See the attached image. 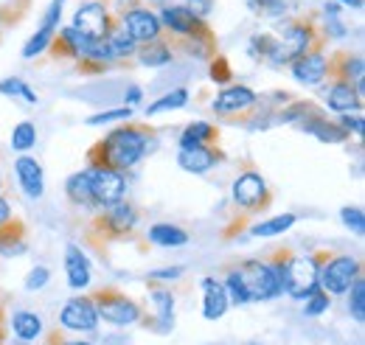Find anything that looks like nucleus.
Masks as SVG:
<instances>
[{
    "mask_svg": "<svg viewBox=\"0 0 365 345\" xmlns=\"http://www.w3.org/2000/svg\"><path fill=\"white\" fill-rule=\"evenodd\" d=\"M158 20L163 26V31L169 37H185V34H194L205 20L197 17L194 11H188L180 3H163V9L158 11Z\"/></svg>",
    "mask_w": 365,
    "mask_h": 345,
    "instance_id": "nucleus-19",
    "label": "nucleus"
},
{
    "mask_svg": "<svg viewBox=\"0 0 365 345\" xmlns=\"http://www.w3.org/2000/svg\"><path fill=\"white\" fill-rule=\"evenodd\" d=\"M0 191H3V172H0Z\"/></svg>",
    "mask_w": 365,
    "mask_h": 345,
    "instance_id": "nucleus-57",
    "label": "nucleus"
},
{
    "mask_svg": "<svg viewBox=\"0 0 365 345\" xmlns=\"http://www.w3.org/2000/svg\"><path fill=\"white\" fill-rule=\"evenodd\" d=\"M46 345H93V343H88V340H65L62 331L56 329V331H51L46 337Z\"/></svg>",
    "mask_w": 365,
    "mask_h": 345,
    "instance_id": "nucleus-52",
    "label": "nucleus"
},
{
    "mask_svg": "<svg viewBox=\"0 0 365 345\" xmlns=\"http://www.w3.org/2000/svg\"><path fill=\"white\" fill-rule=\"evenodd\" d=\"M146 239L158 247H182L188 244V233L178 227V225H169V222H158L146 230Z\"/></svg>",
    "mask_w": 365,
    "mask_h": 345,
    "instance_id": "nucleus-33",
    "label": "nucleus"
},
{
    "mask_svg": "<svg viewBox=\"0 0 365 345\" xmlns=\"http://www.w3.org/2000/svg\"><path fill=\"white\" fill-rule=\"evenodd\" d=\"M188 104V90L185 87H175L172 93H163L158 101H152L146 107V115H158V113H169V110H180Z\"/></svg>",
    "mask_w": 365,
    "mask_h": 345,
    "instance_id": "nucleus-35",
    "label": "nucleus"
},
{
    "mask_svg": "<svg viewBox=\"0 0 365 345\" xmlns=\"http://www.w3.org/2000/svg\"><path fill=\"white\" fill-rule=\"evenodd\" d=\"M62 6L65 3H56V0H51V6H48L46 17H43V26L29 37V43L23 45V56L26 59H34V56H40V53H46L48 45L53 43V34H56V29H59V20H62Z\"/></svg>",
    "mask_w": 365,
    "mask_h": 345,
    "instance_id": "nucleus-20",
    "label": "nucleus"
},
{
    "mask_svg": "<svg viewBox=\"0 0 365 345\" xmlns=\"http://www.w3.org/2000/svg\"><path fill=\"white\" fill-rule=\"evenodd\" d=\"M329 259V250H312V253H292L287 264V284L284 292L292 301H307L318 289L320 264Z\"/></svg>",
    "mask_w": 365,
    "mask_h": 345,
    "instance_id": "nucleus-5",
    "label": "nucleus"
},
{
    "mask_svg": "<svg viewBox=\"0 0 365 345\" xmlns=\"http://www.w3.org/2000/svg\"><path fill=\"white\" fill-rule=\"evenodd\" d=\"M155 132L135 121H124L121 127L104 135L88 149V166H110L118 172H130L152 149Z\"/></svg>",
    "mask_w": 365,
    "mask_h": 345,
    "instance_id": "nucleus-1",
    "label": "nucleus"
},
{
    "mask_svg": "<svg viewBox=\"0 0 365 345\" xmlns=\"http://www.w3.org/2000/svg\"><path fill=\"white\" fill-rule=\"evenodd\" d=\"M14 174H17V182H20L23 194L29 200H43V194H46V172H43L37 158H31L29 152L20 155L14 160Z\"/></svg>",
    "mask_w": 365,
    "mask_h": 345,
    "instance_id": "nucleus-21",
    "label": "nucleus"
},
{
    "mask_svg": "<svg viewBox=\"0 0 365 345\" xmlns=\"http://www.w3.org/2000/svg\"><path fill=\"white\" fill-rule=\"evenodd\" d=\"M91 298L96 303L98 320H104V323H110L115 329L135 326L143 317V306L135 298H130V295H124V292H118L113 287H101L98 292H93Z\"/></svg>",
    "mask_w": 365,
    "mask_h": 345,
    "instance_id": "nucleus-6",
    "label": "nucleus"
},
{
    "mask_svg": "<svg viewBox=\"0 0 365 345\" xmlns=\"http://www.w3.org/2000/svg\"><path fill=\"white\" fill-rule=\"evenodd\" d=\"M295 222H298L295 214H278V216H273V219H262V222L250 225V236H256V239H273V236L287 233Z\"/></svg>",
    "mask_w": 365,
    "mask_h": 345,
    "instance_id": "nucleus-34",
    "label": "nucleus"
},
{
    "mask_svg": "<svg viewBox=\"0 0 365 345\" xmlns=\"http://www.w3.org/2000/svg\"><path fill=\"white\" fill-rule=\"evenodd\" d=\"M222 160H225V152L217 143H211V146H185L178 152V166L188 174H208Z\"/></svg>",
    "mask_w": 365,
    "mask_h": 345,
    "instance_id": "nucleus-18",
    "label": "nucleus"
},
{
    "mask_svg": "<svg viewBox=\"0 0 365 345\" xmlns=\"http://www.w3.org/2000/svg\"><path fill=\"white\" fill-rule=\"evenodd\" d=\"M48 281H51V269H48V267H34V269L26 275V281H23V284H26V289H29V292H40Z\"/></svg>",
    "mask_w": 365,
    "mask_h": 345,
    "instance_id": "nucleus-48",
    "label": "nucleus"
},
{
    "mask_svg": "<svg viewBox=\"0 0 365 345\" xmlns=\"http://www.w3.org/2000/svg\"><path fill=\"white\" fill-rule=\"evenodd\" d=\"M88 177H91V194L96 208H107L127 200V172H118L110 166H88Z\"/></svg>",
    "mask_w": 365,
    "mask_h": 345,
    "instance_id": "nucleus-9",
    "label": "nucleus"
},
{
    "mask_svg": "<svg viewBox=\"0 0 365 345\" xmlns=\"http://www.w3.org/2000/svg\"><path fill=\"white\" fill-rule=\"evenodd\" d=\"M34 143H37V127L31 121H20L11 132V149L26 155V152H31Z\"/></svg>",
    "mask_w": 365,
    "mask_h": 345,
    "instance_id": "nucleus-37",
    "label": "nucleus"
},
{
    "mask_svg": "<svg viewBox=\"0 0 365 345\" xmlns=\"http://www.w3.org/2000/svg\"><path fill=\"white\" fill-rule=\"evenodd\" d=\"M273 43H275V37L273 34H253L250 37V56L253 59H259V62H264L267 56H270V51H273Z\"/></svg>",
    "mask_w": 365,
    "mask_h": 345,
    "instance_id": "nucleus-45",
    "label": "nucleus"
},
{
    "mask_svg": "<svg viewBox=\"0 0 365 345\" xmlns=\"http://www.w3.org/2000/svg\"><path fill=\"white\" fill-rule=\"evenodd\" d=\"M113 23H115V17H113V11L107 9L104 0H88V3H82L73 11V20H71V26L79 34L91 37V40H104L110 34Z\"/></svg>",
    "mask_w": 365,
    "mask_h": 345,
    "instance_id": "nucleus-10",
    "label": "nucleus"
},
{
    "mask_svg": "<svg viewBox=\"0 0 365 345\" xmlns=\"http://www.w3.org/2000/svg\"><path fill=\"white\" fill-rule=\"evenodd\" d=\"M182 275H185V267H160V269H152L149 275H146V281H152V284H175V281H180Z\"/></svg>",
    "mask_w": 365,
    "mask_h": 345,
    "instance_id": "nucleus-47",
    "label": "nucleus"
},
{
    "mask_svg": "<svg viewBox=\"0 0 365 345\" xmlns=\"http://www.w3.org/2000/svg\"><path fill=\"white\" fill-rule=\"evenodd\" d=\"M230 267L239 272L242 284L247 287L250 303H267V301H275L278 295H284L281 287H278V281H275L273 269L267 267L264 259H242L236 261V264H230Z\"/></svg>",
    "mask_w": 365,
    "mask_h": 345,
    "instance_id": "nucleus-8",
    "label": "nucleus"
},
{
    "mask_svg": "<svg viewBox=\"0 0 365 345\" xmlns=\"http://www.w3.org/2000/svg\"><path fill=\"white\" fill-rule=\"evenodd\" d=\"M9 219H11V202H9V200L0 194V225H6Z\"/></svg>",
    "mask_w": 365,
    "mask_h": 345,
    "instance_id": "nucleus-54",
    "label": "nucleus"
},
{
    "mask_svg": "<svg viewBox=\"0 0 365 345\" xmlns=\"http://www.w3.org/2000/svg\"><path fill=\"white\" fill-rule=\"evenodd\" d=\"M138 208L133 202L121 200L115 205H107V208H96V214L91 216L88 222V239L93 244L104 247L110 242H118V239H130L133 233L138 230Z\"/></svg>",
    "mask_w": 365,
    "mask_h": 345,
    "instance_id": "nucleus-4",
    "label": "nucleus"
},
{
    "mask_svg": "<svg viewBox=\"0 0 365 345\" xmlns=\"http://www.w3.org/2000/svg\"><path fill=\"white\" fill-rule=\"evenodd\" d=\"M222 287H225V292H228V301L233 303V306H247V303H250L247 287L242 284V278H239V272H236L233 267H225V275H222Z\"/></svg>",
    "mask_w": 365,
    "mask_h": 345,
    "instance_id": "nucleus-36",
    "label": "nucleus"
},
{
    "mask_svg": "<svg viewBox=\"0 0 365 345\" xmlns=\"http://www.w3.org/2000/svg\"><path fill=\"white\" fill-rule=\"evenodd\" d=\"M250 345H259V343H250Z\"/></svg>",
    "mask_w": 365,
    "mask_h": 345,
    "instance_id": "nucleus-59",
    "label": "nucleus"
},
{
    "mask_svg": "<svg viewBox=\"0 0 365 345\" xmlns=\"http://www.w3.org/2000/svg\"><path fill=\"white\" fill-rule=\"evenodd\" d=\"M104 43L110 48V56L115 59V62H130V59H135V51H138V43L121 29V23L115 20L113 23V29H110V34L104 37Z\"/></svg>",
    "mask_w": 365,
    "mask_h": 345,
    "instance_id": "nucleus-30",
    "label": "nucleus"
},
{
    "mask_svg": "<svg viewBox=\"0 0 365 345\" xmlns=\"http://www.w3.org/2000/svg\"><path fill=\"white\" fill-rule=\"evenodd\" d=\"M166 3H180V6H185L188 11H194L197 17H208L211 11H214V6H217V0H166Z\"/></svg>",
    "mask_w": 365,
    "mask_h": 345,
    "instance_id": "nucleus-49",
    "label": "nucleus"
},
{
    "mask_svg": "<svg viewBox=\"0 0 365 345\" xmlns=\"http://www.w3.org/2000/svg\"><path fill=\"white\" fill-rule=\"evenodd\" d=\"M9 326H11V334H14L20 343H37V340H43V334H46L43 317H40L37 311H31V309H17V311H11Z\"/></svg>",
    "mask_w": 365,
    "mask_h": 345,
    "instance_id": "nucleus-25",
    "label": "nucleus"
},
{
    "mask_svg": "<svg viewBox=\"0 0 365 345\" xmlns=\"http://www.w3.org/2000/svg\"><path fill=\"white\" fill-rule=\"evenodd\" d=\"M135 59L143 68H166L172 59H175V48L172 40L160 37V40H149V43H140L135 51Z\"/></svg>",
    "mask_w": 365,
    "mask_h": 345,
    "instance_id": "nucleus-28",
    "label": "nucleus"
},
{
    "mask_svg": "<svg viewBox=\"0 0 365 345\" xmlns=\"http://www.w3.org/2000/svg\"><path fill=\"white\" fill-rule=\"evenodd\" d=\"M208 76L217 82V85H230V79H233V71H230V65H228V59L222 56V53H217V56H211L208 59Z\"/></svg>",
    "mask_w": 365,
    "mask_h": 345,
    "instance_id": "nucleus-43",
    "label": "nucleus"
},
{
    "mask_svg": "<svg viewBox=\"0 0 365 345\" xmlns=\"http://www.w3.org/2000/svg\"><path fill=\"white\" fill-rule=\"evenodd\" d=\"M247 6L262 17H281L287 11V0H247Z\"/></svg>",
    "mask_w": 365,
    "mask_h": 345,
    "instance_id": "nucleus-46",
    "label": "nucleus"
},
{
    "mask_svg": "<svg viewBox=\"0 0 365 345\" xmlns=\"http://www.w3.org/2000/svg\"><path fill=\"white\" fill-rule=\"evenodd\" d=\"M329 62H331V71L329 76H337V79H346V82H360L365 76V62L360 53H351V51H337V53H329Z\"/></svg>",
    "mask_w": 365,
    "mask_h": 345,
    "instance_id": "nucleus-27",
    "label": "nucleus"
},
{
    "mask_svg": "<svg viewBox=\"0 0 365 345\" xmlns=\"http://www.w3.org/2000/svg\"><path fill=\"white\" fill-rule=\"evenodd\" d=\"M26 250H29V239L23 222L9 219L6 225H0V256H23Z\"/></svg>",
    "mask_w": 365,
    "mask_h": 345,
    "instance_id": "nucleus-29",
    "label": "nucleus"
},
{
    "mask_svg": "<svg viewBox=\"0 0 365 345\" xmlns=\"http://www.w3.org/2000/svg\"><path fill=\"white\" fill-rule=\"evenodd\" d=\"M363 275V261L357 256H346V253H329V259L320 264L318 272V287L329 295H346L349 287Z\"/></svg>",
    "mask_w": 365,
    "mask_h": 345,
    "instance_id": "nucleus-7",
    "label": "nucleus"
},
{
    "mask_svg": "<svg viewBox=\"0 0 365 345\" xmlns=\"http://www.w3.org/2000/svg\"><path fill=\"white\" fill-rule=\"evenodd\" d=\"M115 121H133V107H115V110H104V113H96V115H91L85 124L88 127H104V124H115Z\"/></svg>",
    "mask_w": 365,
    "mask_h": 345,
    "instance_id": "nucleus-39",
    "label": "nucleus"
},
{
    "mask_svg": "<svg viewBox=\"0 0 365 345\" xmlns=\"http://www.w3.org/2000/svg\"><path fill=\"white\" fill-rule=\"evenodd\" d=\"M349 314L357 320V323H363L365 320V281H363V275L349 287Z\"/></svg>",
    "mask_w": 365,
    "mask_h": 345,
    "instance_id": "nucleus-38",
    "label": "nucleus"
},
{
    "mask_svg": "<svg viewBox=\"0 0 365 345\" xmlns=\"http://www.w3.org/2000/svg\"><path fill=\"white\" fill-rule=\"evenodd\" d=\"M340 6H349V9H363V0H340Z\"/></svg>",
    "mask_w": 365,
    "mask_h": 345,
    "instance_id": "nucleus-56",
    "label": "nucleus"
},
{
    "mask_svg": "<svg viewBox=\"0 0 365 345\" xmlns=\"http://www.w3.org/2000/svg\"><path fill=\"white\" fill-rule=\"evenodd\" d=\"M26 9H29V0H14V3L0 6V37H3L11 26H17V20L26 14Z\"/></svg>",
    "mask_w": 365,
    "mask_h": 345,
    "instance_id": "nucleus-40",
    "label": "nucleus"
},
{
    "mask_svg": "<svg viewBox=\"0 0 365 345\" xmlns=\"http://www.w3.org/2000/svg\"><path fill=\"white\" fill-rule=\"evenodd\" d=\"M65 275H68V287L73 292H85L93 281V267L88 253L79 244H68L65 247Z\"/></svg>",
    "mask_w": 365,
    "mask_h": 345,
    "instance_id": "nucleus-23",
    "label": "nucleus"
},
{
    "mask_svg": "<svg viewBox=\"0 0 365 345\" xmlns=\"http://www.w3.org/2000/svg\"><path fill=\"white\" fill-rule=\"evenodd\" d=\"M230 202H233V208L239 211V219L233 222V230H236V227L242 230L253 216L264 214V211L273 205V188L267 185L264 174L259 172L253 163H242L239 174L233 177ZM233 230H228V236Z\"/></svg>",
    "mask_w": 365,
    "mask_h": 345,
    "instance_id": "nucleus-3",
    "label": "nucleus"
},
{
    "mask_svg": "<svg viewBox=\"0 0 365 345\" xmlns=\"http://www.w3.org/2000/svg\"><path fill=\"white\" fill-rule=\"evenodd\" d=\"M340 219H343V225H346L349 230H354L357 236L365 233V214L360 205H346V208H340Z\"/></svg>",
    "mask_w": 365,
    "mask_h": 345,
    "instance_id": "nucleus-44",
    "label": "nucleus"
},
{
    "mask_svg": "<svg viewBox=\"0 0 365 345\" xmlns=\"http://www.w3.org/2000/svg\"><path fill=\"white\" fill-rule=\"evenodd\" d=\"M329 71H331V62H329V53H326V45H315L312 51H307L301 59H295L289 65V73L298 85L307 87H318L329 79Z\"/></svg>",
    "mask_w": 365,
    "mask_h": 345,
    "instance_id": "nucleus-12",
    "label": "nucleus"
},
{
    "mask_svg": "<svg viewBox=\"0 0 365 345\" xmlns=\"http://www.w3.org/2000/svg\"><path fill=\"white\" fill-rule=\"evenodd\" d=\"M318 87L323 101L329 104V110H334V113H357V110H363V98L357 96V90H354L351 82L337 79V76H329Z\"/></svg>",
    "mask_w": 365,
    "mask_h": 345,
    "instance_id": "nucleus-15",
    "label": "nucleus"
},
{
    "mask_svg": "<svg viewBox=\"0 0 365 345\" xmlns=\"http://www.w3.org/2000/svg\"><path fill=\"white\" fill-rule=\"evenodd\" d=\"M256 98H259V93H256L253 87L225 85L220 93H217V98L211 101V110H214L217 115H222V118H230L233 113H245V110H250V107L256 104Z\"/></svg>",
    "mask_w": 365,
    "mask_h": 345,
    "instance_id": "nucleus-17",
    "label": "nucleus"
},
{
    "mask_svg": "<svg viewBox=\"0 0 365 345\" xmlns=\"http://www.w3.org/2000/svg\"><path fill=\"white\" fill-rule=\"evenodd\" d=\"M329 309H331V298L318 287V289L304 301V317H320V314H326Z\"/></svg>",
    "mask_w": 365,
    "mask_h": 345,
    "instance_id": "nucleus-42",
    "label": "nucleus"
},
{
    "mask_svg": "<svg viewBox=\"0 0 365 345\" xmlns=\"http://www.w3.org/2000/svg\"><path fill=\"white\" fill-rule=\"evenodd\" d=\"M180 149L185 146H211V143H220V130L211 124V121H191L180 135Z\"/></svg>",
    "mask_w": 365,
    "mask_h": 345,
    "instance_id": "nucleus-32",
    "label": "nucleus"
},
{
    "mask_svg": "<svg viewBox=\"0 0 365 345\" xmlns=\"http://www.w3.org/2000/svg\"><path fill=\"white\" fill-rule=\"evenodd\" d=\"M104 345H127V337H121V334H110Z\"/></svg>",
    "mask_w": 365,
    "mask_h": 345,
    "instance_id": "nucleus-55",
    "label": "nucleus"
},
{
    "mask_svg": "<svg viewBox=\"0 0 365 345\" xmlns=\"http://www.w3.org/2000/svg\"><path fill=\"white\" fill-rule=\"evenodd\" d=\"M146 284H149V301L155 306V320L140 317V323L155 329V331H160V334H166V331L175 329V292L169 287H163V284H152V281H146Z\"/></svg>",
    "mask_w": 365,
    "mask_h": 345,
    "instance_id": "nucleus-14",
    "label": "nucleus"
},
{
    "mask_svg": "<svg viewBox=\"0 0 365 345\" xmlns=\"http://www.w3.org/2000/svg\"><path fill=\"white\" fill-rule=\"evenodd\" d=\"M349 135H363V110L357 113H340V121H337Z\"/></svg>",
    "mask_w": 365,
    "mask_h": 345,
    "instance_id": "nucleus-50",
    "label": "nucleus"
},
{
    "mask_svg": "<svg viewBox=\"0 0 365 345\" xmlns=\"http://www.w3.org/2000/svg\"><path fill=\"white\" fill-rule=\"evenodd\" d=\"M107 3V9L113 11V17H121L124 11H130V9H135V6H143V0H104Z\"/></svg>",
    "mask_w": 365,
    "mask_h": 345,
    "instance_id": "nucleus-51",
    "label": "nucleus"
},
{
    "mask_svg": "<svg viewBox=\"0 0 365 345\" xmlns=\"http://www.w3.org/2000/svg\"><path fill=\"white\" fill-rule=\"evenodd\" d=\"M0 93H3V96H14V98H23V101H29V104H37V93L26 85L23 79H17V76L3 79V82H0Z\"/></svg>",
    "mask_w": 365,
    "mask_h": 345,
    "instance_id": "nucleus-41",
    "label": "nucleus"
},
{
    "mask_svg": "<svg viewBox=\"0 0 365 345\" xmlns=\"http://www.w3.org/2000/svg\"><path fill=\"white\" fill-rule=\"evenodd\" d=\"M200 289H202V317L211 320V323H214V320H222L230 306L228 292H225L222 281L214 278V275H205V278L200 281Z\"/></svg>",
    "mask_w": 365,
    "mask_h": 345,
    "instance_id": "nucleus-24",
    "label": "nucleus"
},
{
    "mask_svg": "<svg viewBox=\"0 0 365 345\" xmlns=\"http://www.w3.org/2000/svg\"><path fill=\"white\" fill-rule=\"evenodd\" d=\"M65 197H68V202H71L73 208H96V205H93L88 169H85V172H73L65 180Z\"/></svg>",
    "mask_w": 365,
    "mask_h": 345,
    "instance_id": "nucleus-31",
    "label": "nucleus"
},
{
    "mask_svg": "<svg viewBox=\"0 0 365 345\" xmlns=\"http://www.w3.org/2000/svg\"><path fill=\"white\" fill-rule=\"evenodd\" d=\"M172 40V48H175V53L180 51L185 56H191V59H200V62H208L211 56H217L220 51H217V34L211 31V26L208 23H202L194 34H185V37H169Z\"/></svg>",
    "mask_w": 365,
    "mask_h": 345,
    "instance_id": "nucleus-16",
    "label": "nucleus"
},
{
    "mask_svg": "<svg viewBox=\"0 0 365 345\" xmlns=\"http://www.w3.org/2000/svg\"><path fill=\"white\" fill-rule=\"evenodd\" d=\"M56 3H65V0H56Z\"/></svg>",
    "mask_w": 365,
    "mask_h": 345,
    "instance_id": "nucleus-58",
    "label": "nucleus"
},
{
    "mask_svg": "<svg viewBox=\"0 0 365 345\" xmlns=\"http://www.w3.org/2000/svg\"><path fill=\"white\" fill-rule=\"evenodd\" d=\"M121 23V29L135 40L138 45L140 43H149V40H160L166 31L158 20V11H152L149 6H135L130 11H124L121 17H115Z\"/></svg>",
    "mask_w": 365,
    "mask_h": 345,
    "instance_id": "nucleus-13",
    "label": "nucleus"
},
{
    "mask_svg": "<svg viewBox=\"0 0 365 345\" xmlns=\"http://www.w3.org/2000/svg\"><path fill=\"white\" fill-rule=\"evenodd\" d=\"M140 98H143V90H140V87H130V93H124V104H127V107L138 104Z\"/></svg>",
    "mask_w": 365,
    "mask_h": 345,
    "instance_id": "nucleus-53",
    "label": "nucleus"
},
{
    "mask_svg": "<svg viewBox=\"0 0 365 345\" xmlns=\"http://www.w3.org/2000/svg\"><path fill=\"white\" fill-rule=\"evenodd\" d=\"M273 51L264 59L270 68H289L295 59H301L315 45H326V37L320 31V23L315 20V14L298 17V20H284L278 26V34H273Z\"/></svg>",
    "mask_w": 365,
    "mask_h": 345,
    "instance_id": "nucleus-2",
    "label": "nucleus"
},
{
    "mask_svg": "<svg viewBox=\"0 0 365 345\" xmlns=\"http://www.w3.org/2000/svg\"><path fill=\"white\" fill-rule=\"evenodd\" d=\"M88 45H91V37L79 34L73 26H65V29H56L53 43L48 45V51H51L53 59H71V62H79V59L85 56Z\"/></svg>",
    "mask_w": 365,
    "mask_h": 345,
    "instance_id": "nucleus-22",
    "label": "nucleus"
},
{
    "mask_svg": "<svg viewBox=\"0 0 365 345\" xmlns=\"http://www.w3.org/2000/svg\"><path fill=\"white\" fill-rule=\"evenodd\" d=\"M298 130L307 132V135H315V138L323 140V143H346V140L351 138L340 124L329 121V118L323 115V110L315 113V115H309V118H304V121L298 124Z\"/></svg>",
    "mask_w": 365,
    "mask_h": 345,
    "instance_id": "nucleus-26",
    "label": "nucleus"
},
{
    "mask_svg": "<svg viewBox=\"0 0 365 345\" xmlns=\"http://www.w3.org/2000/svg\"><path fill=\"white\" fill-rule=\"evenodd\" d=\"M98 311L91 295H73L68 298L62 311H59V326L65 331H76V334H93L98 329Z\"/></svg>",
    "mask_w": 365,
    "mask_h": 345,
    "instance_id": "nucleus-11",
    "label": "nucleus"
}]
</instances>
